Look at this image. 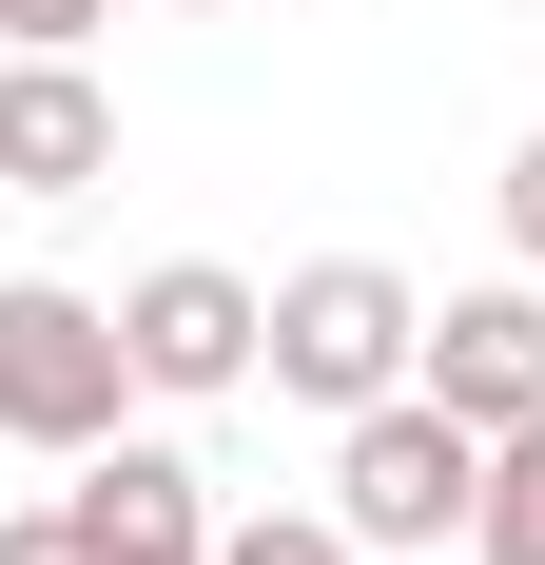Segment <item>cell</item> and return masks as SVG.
<instances>
[{
	"label": "cell",
	"mask_w": 545,
	"mask_h": 565,
	"mask_svg": "<svg viewBox=\"0 0 545 565\" xmlns=\"http://www.w3.org/2000/svg\"><path fill=\"white\" fill-rule=\"evenodd\" d=\"M0 565H78V508H20V526H0Z\"/></svg>",
	"instance_id": "cell-12"
},
{
	"label": "cell",
	"mask_w": 545,
	"mask_h": 565,
	"mask_svg": "<svg viewBox=\"0 0 545 565\" xmlns=\"http://www.w3.org/2000/svg\"><path fill=\"white\" fill-rule=\"evenodd\" d=\"M98 20H117V0H0V40H58V58L98 40Z\"/></svg>",
	"instance_id": "cell-10"
},
{
	"label": "cell",
	"mask_w": 545,
	"mask_h": 565,
	"mask_svg": "<svg viewBox=\"0 0 545 565\" xmlns=\"http://www.w3.org/2000/svg\"><path fill=\"white\" fill-rule=\"evenodd\" d=\"M468 488H488V429L429 391H371L331 429V526L351 546H468Z\"/></svg>",
	"instance_id": "cell-2"
},
{
	"label": "cell",
	"mask_w": 545,
	"mask_h": 565,
	"mask_svg": "<svg viewBox=\"0 0 545 565\" xmlns=\"http://www.w3.org/2000/svg\"><path fill=\"white\" fill-rule=\"evenodd\" d=\"M468 546H488V565H545V409H526V429H488V488H468Z\"/></svg>",
	"instance_id": "cell-8"
},
{
	"label": "cell",
	"mask_w": 545,
	"mask_h": 565,
	"mask_svg": "<svg viewBox=\"0 0 545 565\" xmlns=\"http://www.w3.org/2000/svg\"><path fill=\"white\" fill-rule=\"evenodd\" d=\"M215 565H371L331 508H254V526H215Z\"/></svg>",
	"instance_id": "cell-9"
},
{
	"label": "cell",
	"mask_w": 545,
	"mask_h": 565,
	"mask_svg": "<svg viewBox=\"0 0 545 565\" xmlns=\"http://www.w3.org/2000/svg\"><path fill=\"white\" fill-rule=\"evenodd\" d=\"M157 526H215L195 449H137V429H98V449H78V546H157Z\"/></svg>",
	"instance_id": "cell-7"
},
{
	"label": "cell",
	"mask_w": 545,
	"mask_h": 565,
	"mask_svg": "<svg viewBox=\"0 0 545 565\" xmlns=\"http://www.w3.org/2000/svg\"><path fill=\"white\" fill-rule=\"evenodd\" d=\"M98 175H117V98L58 40H20L0 58V195H98Z\"/></svg>",
	"instance_id": "cell-6"
},
{
	"label": "cell",
	"mask_w": 545,
	"mask_h": 565,
	"mask_svg": "<svg viewBox=\"0 0 545 565\" xmlns=\"http://www.w3.org/2000/svg\"><path fill=\"white\" fill-rule=\"evenodd\" d=\"M506 254H526V274H545V137H526V157H506Z\"/></svg>",
	"instance_id": "cell-11"
},
{
	"label": "cell",
	"mask_w": 545,
	"mask_h": 565,
	"mask_svg": "<svg viewBox=\"0 0 545 565\" xmlns=\"http://www.w3.org/2000/svg\"><path fill=\"white\" fill-rule=\"evenodd\" d=\"M175 20H215V0H175Z\"/></svg>",
	"instance_id": "cell-14"
},
{
	"label": "cell",
	"mask_w": 545,
	"mask_h": 565,
	"mask_svg": "<svg viewBox=\"0 0 545 565\" xmlns=\"http://www.w3.org/2000/svg\"><path fill=\"white\" fill-rule=\"evenodd\" d=\"M409 351H429V292L389 274V254H312V274H272L254 371H272L292 409H331V429H351L371 391H409Z\"/></svg>",
	"instance_id": "cell-1"
},
{
	"label": "cell",
	"mask_w": 545,
	"mask_h": 565,
	"mask_svg": "<svg viewBox=\"0 0 545 565\" xmlns=\"http://www.w3.org/2000/svg\"><path fill=\"white\" fill-rule=\"evenodd\" d=\"M78 565H215V526H157V546H78Z\"/></svg>",
	"instance_id": "cell-13"
},
{
	"label": "cell",
	"mask_w": 545,
	"mask_h": 565,
	"mask_svg": "<svg viewBox=\"0 0 545 565\" xmlns=\"http://www.w3.org/2000/svg\"><path fill=\"white\" fill-rule=\"evenodd\" d=\"M117 391H137V351H117L98 292H58V274H0V449H98Z\"/></svg>",
	"instance_id": "cell-3"
},
{
	"label": "cell",
	"mask_w": 545,
	"mask_h": 565,
	"mask_svg": "<svg viewBox=\"0 0 545 565\" xmlns=\"http://www.w3.org/2000/svg\"><path fill=\"white\" fill-rule=\"evenodd\" d=\"M254 332H272V292L254 274H215V254H175V274H137L117 292V351H137V391H254Z\"/></svg>",
	"instance_id": "cell-4"
},
{
	"label": "cell",
	"mask_w": 545,
	"mask_h": 565,
	"mask_svg": "<svg viewBox=\"0 0 545 565\" xmlns=\"http://www.w3.org/2000/svg\"><path fill=\"white\" fill-rule=\"evenodd\" d=\"M409 391L468 409V429H526V409H545V292L526 274H506V292H448L429 351H409Z\"/></svg>",
	"instance_id": "cell-5"
}]
</instances>
